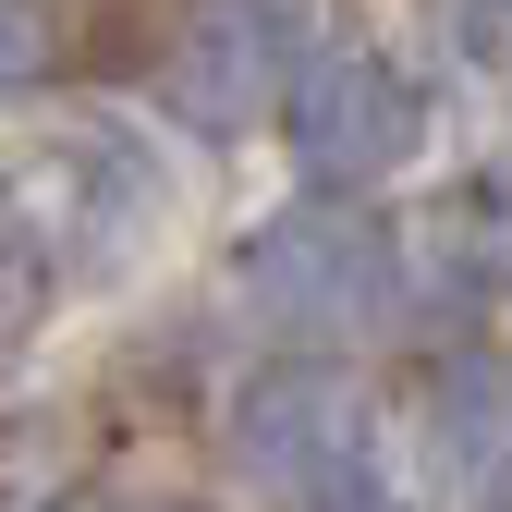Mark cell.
Wrapping results in <instances>:
<instances>
[{
	"instance_id": "1",
	"label": "cell",
	"mask_w": 512,
	"mask_h": 512,
	"mask_svg": "<svg viewBox=\"0 0 512 512\" xmlns=\"http://www.w3.org/2000/svg\"><path fill=\"white\" fill-rule=\"evenodd\" d=\"M391 281H403L391 220L354 208V196H305V208L244 232V305L269 317V330H293V342L378 330V317H391Z\"/></svg>"
},
{
	"instance_id": "2",
	"label": "cell",
	"mask_w": 512,
	"mask_h": 512,
	"mask_svg": "<svg viewBox=\"0 0 512 512\" xmlns=\"http://www.w3.org/2000/svg\"><path fill=\"white\" fill-rule=\"evenodd\" d=\"M281 135H293L305 183L354 196V183L415 171V147H427V86L403 74V61H378V49H317V61H293Z\"/></svg>"
},
{
	"instance_id": "3",
	"label": "cell",
	"mask_w": 512,
	"mask_h": 512,
	"mask_svg": "<svg viewBox=\"0 0 512 512\" xmlns=\"http://www.w3.org/2000/svg\"><path fill=\"white\" fill-rule=\"evenodd\" d=\"M220 452H232L244 488H269L293 512L354 488V391H342V366H256V378H232Z\"/></svg>"
},
{
	"instance_id": "4",
	"label": "cell",
	"mask_w": 512,
	"mask_h": 512,
	"mask_svg": "<svg viewBox=\"0 0 512 512\" xmlns=\"http://www.w3.org/2000/svg\"><path fill=\"white\" fill-rule=\"evenodd\" d=\"M25 196H37V220L74 256H110V244H135L159 220V159L122 135V122H61L25 159Z\"/></svg>"
},
{
	"instance_id": "5",
	"label": "cell",
	"mask_w": 512,
	"mask_h": 512,
	"mask_svg": "<svg viewBox=\"0 0 512 512\" xmlns=\"http://www.w3.org/2000/svg\"><path fill=\"white\" fill-rule=\"evenodd\" d=\"M159 98L196 122V135H244L256 110L293 98V25L281 13H196V25H171Z\"/></svg>"
},
{
	"instance_id": "6",
	"label": "cell",
	"mask_w": 512,
	"mask_h": 512,
	"mask_svg": "<svg viewBox=\"0 0 512 512\" xmlns=\"http://www.w3.org/2000/svg\"><path fill=\"white\" fill-rule=\"evenodd\" d=\"M415 452H427V476H452V488H500L512 476V366L452 354L415 391Z\"/></svg>"
},
{
	"instance_id": "7",
	"label": "cell",
	"mask_w": 512,
	"mask_h": 512,
	"mask_svg": "<svg viewBox=\"0 0 512 512\" xmlns=\"http://www.w3.org/2000/svg\"><path fill=\"white\" fill-rule=\"evenodd\" d=\"M427 256H439V281H452L464 305H476V293H512V183H500V171H488V183H464V196L439 208Z\"/></svg>"
},
{
	"instance_id": "8",
	"label": "cell",
	"mask_w": 512,
	"mask_h": 512,
	"mask_svg": "<svg viewBox=\"0 0 512 512\" xmlns=\"http://www.w3.org/2000/svg\"><path fill=\"white\" fill-rule=\"evenodd\" d=\"M37 317H49V256L25 232H0V366L37 342Z\"/></svg>"
},
{
	"instance_id": "9",
	"label": "cell",
	"mask_w": 512,
	"mask_h": 512,
	"mask_svg": "<svg viewBox=\"0 0 512 512\" xmlns=\"http://www.w3.org/2000/svg\"><path fill=\"white\" fill-rule=\"evenodd\" d=\"M37 61H49V25H37V13H13V0H0V98H13V86L37 74Z\"/></svg>"
},
{
	"instance_id": "10",
	"label": "cell",
	"mask_w": 512,
	"mask_h": 512,
	"mask_svg": "<svg viewBox=\"0 0 512 512\" xmlns=\"http://www.w3.org/2000/svg\"><path fill=\"white\" fill-rule=\"evenodd\" d=\"M98 512H183V500H98Z\"/></svg>"
}]
</instances>
